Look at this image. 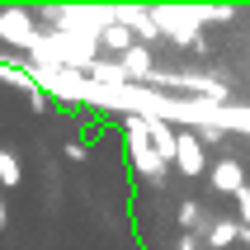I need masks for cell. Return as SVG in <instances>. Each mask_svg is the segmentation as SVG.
<instances>
[{"label": "cell", "instance_id": "9c48e42d", "mask_svg": "<svg viewBox=\"0 0 250 250\" xmlns=\"http://www.w3.org/2000/svg\"><path fill=\"white\" fill-rule=\"evenodd\" d=\"M19 180H24V166H19V156H14V151H0V184H5V189H14Z\"/></svg>", "mask_w": 250, "mask_h": 250}, {"label": "cell", "instance_id": "7a4b0ae2", "mask_svg": "<svg viewBox=\"0 0 250 250\" xmlns=\"http://www.w3.org/2000/svg\"><path fill=\"white\" fill-rule=\"evenodd\" d=\"M198 28H203V14H189V10H166L161 14V33L175 42H194Z\"/></svg>", "mask_w": 250, "mask_h": 250}, {"label": "cell", "instance_id": "52a82bcc", "mask_svg": "<svg viewBox=\"0 0 250 250\" xmlns=\"http://www.w3.org/2000/svg\"><path fill=\"white\" fill-rule=\"evenodd\" d=\"M104 42H109L113 52H132V28L118 24V19H109V24H104Z\"/></svg>", "mask_w": 250, "mask_h": 250}, {"label": "cell", "instance_id": "7c38bea8", "mask_svg": "<svg viewBox=\"0 0 250 250\" xmlns=\"http://www.w3.org/2000/svg\"><path fill=\"white\" fill-rule=\"evenodd\" d=\"M180 222L184 227H198V203H180Z\"/></svg>", "mask_w": 250, "mask_h": 250}, {"label": "cell", "instance_id": "6da1fadb", "mask_svg": "<svg viewBox=\"0 0 250 250\" xmlns=\"http://www.w3.org/2000/svg\"><path fill=\"white\" fill-rule=\"evenodd\" d=\"M127 146H132V161H137L142 175H161V156L151 146V118L146 113H127Z\"/></svg>", "mask_w": 250, "mask_h": 250}, {"label": "cell", "instance_id": "ba28073f", "mask_svg": "<svg viewBox=\"0 0 250 250\" xmlns=\"http://www.w3.org/2000/svg\"><path fill=\"white\" fill-rule=\"evenodd\" d=\"M123 76H151V57H146V47H132V52H123Z\"/></svg>", "mask_w": 250, "mask_h": 250}, {"label": "cell", "instance_id": "9a60e30c", "mask_svg": "<svg viewBox=\"0 0 250 250\" xmlns=\"http://www.w3.org/2000/svg\"><path fill=\"white\" fill-rule=\"evenodd\" d=\"M180 250H198V246H194V241H180Z\"/></svg>", "mask_w": 250, "mask_h": 250}, {"label": "cell", "instance_id": "30bf717a", "mask_svg": "<svg viewBox=\"0 0 250 250\" xmlns=\"http://www.w3.org/2000/svg\"><path fill=\"white\" fill-rule=\"evenodd\" d=\"M236 236H241V227H236V222H212V236H208V241H212L217 250H227Z\"/></svg>", "mask_w": 250, "mask_h": 250}, {"label": "cell", "instance_id": "8fae6325", "mask_svg": "<svg viewBox=\"0 0 250 250\" xmlns=\"http://www.w3.org/2000/svg\"><path fill=\"white\" fill-rule=\"evenodd\" d=\"M236 208H241V227L250 231V184H246V189L236 194Z\"/></svg>", "mask_w": 250, "mask_h": 250}, {"label": "cell", "instance_id": "8992f818", "mask_svg": "<svg viewBox=\"0 0 250 250\" xmlns=\"http://www.w3.org/2000/svg\"><path fill=\"white\" fill-rule=\"evenodd\" d=\"M151 146L161 161H175V151H180V132L170 123H161V118H151Z\"/></svg>", "mask_w": 250, "mask_h": 250}, {"label": "cell", "instance_id": "277c9868", "mask_svg": "<svg viewBox=\"0 0 250 250\" xmlns=\"http://www.w3.org/2000/svg\"><path fill=\"white\" fill-rule=\"evenodd\" d=\"M175 166L184 175H203V137L194 132H180V151H175Z\"/></svg>", "mask_w": 250, "mask_h": 250}, {"label": "cell", "instance_id": "4fadbf2b", "mask_svg": "<svg viewBox=\"0 0 250 250\" xmlns=\"http://www.w3.org/2000/svg\"><path fill=\"white\" fill-rule=\"evenodd\" d=\"M66 161H85V142H66Z\"/></svg>", "mask_w": 250, "mask_h": 250}, {"label": "cell", "instance_id": "3957f363", "mask_svg": "<svg viewBox=\"0 0 250 250\" xmlns=\"http://www.w3.org/2000/svg\"><path fill=\"white\" fill-rule=\"evenodd\" d=\"M0 38L19 42V47H38V33H33V24H28L24 10H5L0 14Z\"/></svg>", "mask_w": 250, "mask_h": 250}, {"label": "cell", "instance_id": "5b68a950", "mask_svg": "<svg viewBox=\"0 0 250 250\" xmlns=\"http://www.w3.org/2000/svg\"><path fill=\"white\" fill-rule=\"evenodd\" d=\"M212 184H217L222 194H241V189H246V170H241L236 161H217V166H212Z\"/></svg>", "mask_w": 250, "mask_h": 250}, {"label": "cell", "instance_id": "5bb4252c", "mask_svg": "<svg viewBox=\"0 0 250 250\" xmlns=\"http://www.w3.org/2000/svg\"><path fill=\"white\" fill-rule=\"evenodd\" d=\"M10 222V208H5V198H0V227Z\"/></svg>", "mask_w": 250, "mask_h": 250}]
</instances>
